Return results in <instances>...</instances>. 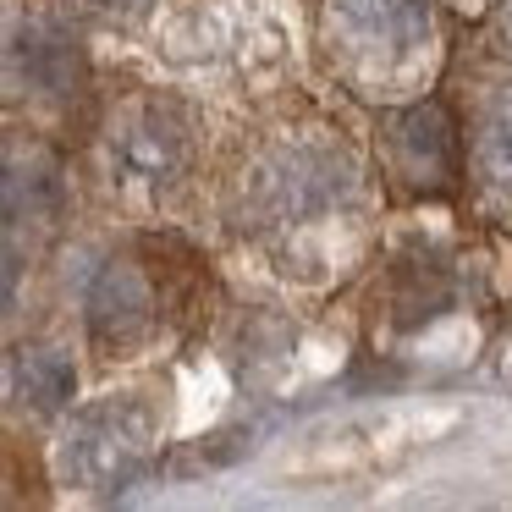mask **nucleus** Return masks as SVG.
Instances as JSON below:
<instances>
[{
	"label": "nucleus",
	"instance_id": "obj_1",
	"mask_svg": "<svg viewBox=\"0 0 512 512\" xmlns=\"http://www.w3.org/2000/svg\"><path fill=\"white\" fill-rule=\"evenodd\" d=\"M149 452H155V408L138 397H105L67 424L56 446V474L67 485L105 490L133 479Z\"/></svg>",
	"mask_w": 512,
	"mask_h": 512
},
{
	"label": "nucleus",
	"instance_id": "obj_3",
	"mask_svg": "<svg viewBox=\"0 0 512 512\" xmlns=\"http://www.w3.org/2000/svg\"><path fill=\"white\" fill-rule=\"evenodd\" d=\"M105 171L127 193H166L188 171V122L166 100H133L105 127Z\"/></svg>",
	"mask_w": 512,
	"mask_h": 512
},
{
	"label": "nucleus",
	"instance_id": "obj_6",
	"mask_svg": "<svg viewBox=\"0 0 512 512\" xmlns=\"http://www.w3.org/2000/svg\"><path fill=\"white\" fill-rule=\"evenodd\" d=\"M149 314H155V298H149V281L138 276L127 259H105L100 270L83 287V320L100 336L105 347H122L133 336L149 331Z\"/></svg>",
	"mask_w": 512,
	"mask_h": 512
},
{
	"label": "nucleus",
	"instance_id": "obj_12",
	"mask_svg": "<svg viewBox=\"0 0 512 512\" xmlns=\"http://www.w3.org/2000/svg\"><path fill=\"white\" fill-rule=\"evenodd\" d=\"M78 6L94 17H133V12H144L149 0H78Z\"/></svg>",
	"mask_w": 512,
	"mask_h": 512
},
{
	"label": "nucleus",
	"instance_id": "obj_8",
	"mask_svg": "<svg viewBox=\"0 0 512 512\" xmlns=\"http://www.w3.org/2000/svg\"><path fill=\"white\" fill-rule=\"evenodd\" d=\"M391 144H397L402 171L419 177V182H441V177H452V166H457V133H452L441 105H413L408 116H397Z\"/></svg>",
	"mask_w": 512,
	"mask_h": 512
},
{
	"label": "nucleus",
	"instance_id": "obj_13",
	"mask_svg": "<svg viewBox=\"0 0 512 512\" xmlns=\"http://www.w3.org/2000/svg\"><path fill=\"white\" fill-rule=\"evenodd\" d=\"M501 34H507V45H512V0L501 6Z\"/></svg>",
	"mask_w": 512,
	"mask_h": 512
},
{
	"label": "nucleus",
	"instance_id": "obj_5",
	"mask_svg": "<svg viewBox=\"0 0 512 512\" xmlns=\"http://www.w3.org/2000/svg\"><path fill=\"white\" fill-rule=\"evenodd\" d=\"M6 72H12L17 94H39V100H67L83 78L78 45L61 23L50 17H12V34H6Z\"/></svg>",
	"mask_w": 512,
	"mask_h": 512
},
{
	"label": "nucleus",
	"instance_id": "obj_10",
	"mask_svg": "<svg viewBox=\"0 0 512 512\" xmlns=\"http://www.w3.org/2000/svg\"><path fill=\"white\" fill-rule=\"evenodd\" d=\"M474 160L490 193L512 199V89L490 94V105L479 111V133H474Z\"/></svg>",
	"mask_w": 512,
	"mask_h": 512
},
{
	"label": "nucleus",
	"instance_id": "obj_7",
	"mask_svg": "<svg viewBox=\"0 0 512 512\" xmlns=\"http://www.w3.org/2000/svg\"><path fill=\"white\" fill-rule=\"evenodd\" d=\"M61 221V177L45 155H12L6 166V248L39 243Z\"/></svg>",
	"mask_w": 512,
	"mask_h": 512
},
{
	"label": "nucleus",
	"instance_id": "obj_4",
	"mask_svg": "<svg viewBox=\"0 0 512 512\" xmlns=\"http://www.w3.org/2000/svg\"><path fill=\"white\" fill-rule=\"evenodd\" d=\"M331 28L353 56L397 67L430 45V0H331Z\"/></svg>",
	"mask_w": 512,
	"mask_h": 512
},
{
	"label": "nucleus",
	"instance_id": "obj_9",
	"mask_svg": "<svg viewBox=\"0 0 512 512\" xmlns=\"http://www.w3.org/2000/svg\"><path fill=\"white\" fill-rule=\"evenodd\" d=\"M72 386H78V369H72V358L61 347H17L12 364H6V391L28 413L67 408Z\"/></svg>",
	"mask_w": 512,
	"mask_h": 512
},
{
	"label": "nucleus",
	"instance_id": "obj_2",
	"mask_svg": "<svg viewBox=\"0 0 512 512\" xmlns=\"http://www.w3.org/2000/svg\"><path fill=\"white\" fill-rule=\"evenodd\" d=\"M347 193H353V166H347L336 149H320V144L276 149V155L259 160L254 182H248V204H254L270 226L320 221V215H331Z\"/></svg>",
	"mask_w": 512,
	"mask_h": 512
},
{
	"label": "nucleus",
	"instance_id": "obj_11",
	"mask_svg": "<svg viewBox=\"0 0 512 512\" xmlns=\"http://www.w3.org/2000/svg\"><path fill=\"white\" fill-rule=\"evenodd\" d=\"M446 298V270L435 259H402L397 265V320L413 325L424 314H435V303Z\"/></svg>",
	"mask_w": 512,
	"mask_h": 512
}]
</instances>
